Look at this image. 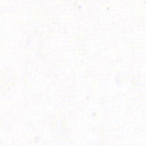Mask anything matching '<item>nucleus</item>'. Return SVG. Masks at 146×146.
<instances>
[]
</instances>
